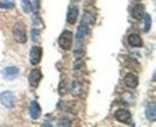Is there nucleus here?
Listing matches in <instances>:
<instances>
[{"label": "nucleus", "mask_w": 156, "mask_h": 127, "mask_svg": "<svg viewBox=\"0 0 156 127\" xmlns=\"http://www.w3.org/2000/svg\"><path fill=\"white\" fill-rule=\"evenodd\" d=\"M143 16H144V6L140 4L135 5V7L132 9V17L137 20H140L143 19Z\"/></svg>", "instance_id": "nucleus-12"}, {"label": "nucleus", "mask_w": 156, "mask_h": 127, "mask_svg": "<svg viewBox=\"0 0 156 127\" xmlns=\"http://www.w3.org/2000/svg\"><path fill=\"white\" fill-rule=\"evenodd\" d=\"M15 4L9 0H0V9H13Z\"/></svg>", "instance_id": "nucleus-19"}, {"label": "nucleus", "mask_w": 156, "mask_h": 127, "mask_svg": "<svg viewBox=\"0 0 156 127\" xmlns=\"http://www.w3.org/2000/svg\"><path fill=\"white\" fill-rule=\"evenodd\" d=\"M143 19H144V31L148 33L150 30V26H151V17H150V15L144 13Z\"/></svg>", "instance_id": "nucleus-18"}, {"label": "nucleus", "mask_w": 156, "mask_h": 127, "mask_svg": "<svg viewBox=\"0 0 156 127\" xmlns=\"http://www.w3.org/2000/svg\"><path fill=\"white\" fill-rule=\"evenodd\" d=\"M1 73H2L5 79H15L20 73V69L16 66H9V67L2 69Z\"/></svg>", "instance_id": "nucleus-7"}, {"label": "nucleus", "mask_w": 156, "mask_h": 127, "mask_svg": "<svg viewBox=\"0 0 156 127\" xmlns=\"http://www.w3.org/2000/svg\"><path fill=\"white\" fill-rule=\"evenodd\" d=\"M82 92H83V85L80 83H78V82H72V84H71V93L73 96H79V95H82Z\"/></svg>", "instance_id": "nucleus-14"}, {"label": "nucleus", "mask_w": 156, "mask_h": 127, "mask_svg": "<svg viewBox=\"0 0 156 127\" xmlns=\"http://www.w3.org/2000/svg\"><path fill=\"white\" fill-rule=\"evenodd\" d=\"M72 41H73V34L70 30H64L59 37V46L64 51H69L72 47Z\"/></svg>", "instance_id": "nucleus-2"}, {"label": "nucleus", "mask_w": 156, "mask_h": 127, "mask_svg": "<svg viewBox=\"0 0 156 127\" xmlns=\"http://www.w3.org/2000/svg\"><path fill=\"white\" fill-rule=\"evenodd\" d=\"M0 102L7 108H12L16 104V96L12 91H2L0 93Z\"/></svg>", "instance_id": "nucleus-3"}, {"label": "nucleus", "mask_w": 156, "mask_h": 127, "mask_svg": "<svg viewBox=\"0 0 156 127\" xmlns=\"http://www.w3.org/2000/svg\"><path fill=\"white\" fill-rule=\"evenodd\" d=\"M132 1H139V0H132Z\"/></svg>", "instance_id": "nucleus-22"}, {"label": "nucleus", "mask_w": 156, "mask_h": 127, "mask_svg": "<svg viewBox=\"0 0 156 127\" xmlns=\"http://www.w3.org/2000/svg\"><path fill=\"white\" fill-rule=\"evenodd\" d=\"M29 114L33 120H37L41 116V107L36 101H31V103L29 106Z\"/></svg>", "instance_id": "nucleus-8"}, {"label": "nucleus", "mask_w": 156, "mask_h": 127, "mask_svg": "<svg viewBox=\"0 0 156 127\" xmlns=\"http://www.w3.org/2000/svg\"><path fill=\"white\" fill-rule=\"evenodd\" d=\"M76 1H79V0H76Z\"/></svg>", "instance_id": "nucleus-23"}, {"label": "nucleus", "mask_w": 156, "mask_h": 127, "mask_svg": "<svg viewBox=\"0 0 156 127\" xmlns=\"http://www.w3.org/2000/svg\"><path fill=\"white\" fill-rule=\"evenodd\" d=\"M67 23L69 24H75L76 20L78 18V7L77 6H71L69 9V12H67Z\"/></svg>", "instance_id": "nucleus-10"}, {"label": "nucleus", "mask_w": 156, "mask_h": 127, "mask_svg": "<svg viewBox=\"0 0 156 127\" xmlns=\"http://www.w3.org/2000/svg\"><path fill=\"white\" fill-rule=\"evenodd\" d=\"M114 118L117 119L119 122L131 125V114L127 109H118L114 114Z\"/></svg>", "instance_id": "nucleus-4"}, {"label": "nucleus", "mask_w": 156, "mask_h": 127, "mask_svg": "<svg viewBox=\"0 0 156 127\" xmlns=\"http://www.w3.org/2000/svg\"><path fill=\"white\" fill-rule=\"evenodd\" d=\"M20 5H22V9H23V11L25 13H30L33 11V5H31V2L29 0H22Z\"/></svg>", "instance_id": "nucleus-17"}, {"label": "nucleus", "mask_w": 156, "mask_h": 127, "mask_svg": "<svg viewBox=\"0 0 156 127\" xmlns=\"http://www.w3.org/2000/svg\"><path fill=\"white\" fill-rule=\"evenodd\" d=\"M93 23H94V16H93V13L85 12V13L83 15L82 24H84V25H90V24H93Z\"/></svg>", "instance_id": "nucleus-16"}, {"label": "nucleus", "mask_w": 156, "mask_h": 127, "mask_svg": "<svg viewBox=\"0 0 156 127\" xmlns=\"http://www.w3.org/2000/svg\"><path fill=\"white\" fill-rule=\"evenodd\" d=\"M66 92V83L65 82H61L60 83V86H59V93L60 95H65Z\"/></svg>", "instance_id": "nucleus-21"}, {"label": "nucleus", "mask_w": 156, "mask_h": 127, "mask_svg": "<svg viewBox=\"0 0 156 127\" xmlns=\"http://www.w3.org/2000/svg\"><path fill=\"white\" fill-rule=\"evenodd\" d=\"M41 58H42V48L39 47V46L33 47L31 51H30V54H29L30 64L31 65H37L41 61Z\"/></svg>", "instance_id": "nucleus-5"}, {"label": "nucleus", "mask_w": 156, "mask_h": 127, "mask_svg": "<svg viewBox=\"0 0 156 127\" xmlns=\"http://www.w3.org/2000/svg\"><path fill=\"white\" fill-rule=\"evenodd\" d=\"M145 116L149 121L154 122L156 119V107L155 104H149L145 109Z\"/></svg>", "instance_id": "nucleus-13"}, {"label": "nucleus", "mask_w": 156, "mask_h": 127, "mask_svg": "<svg viewBox=\"0 0 156 127\" xmlns=\"http://www.w3.org/2000/svg\"><path fill=\"white\" fill-rule=\"evenodd\" d=\"M124 83L127 88H131V89H135L137 85H138V78L137 76H135L133 73H127L124 78Z\"/></svg>", "instance_id": "nucleus-9"}, {"label": "nucleus", "mask_w": 156, "mask_h": 127, "mask_svg": "<svg viewBox=\"0 0 156 127\" xmlns=\"http://www.w3.org/2000/svg\"><path fill=\"white\" fill-rule=\"evenodd\" d=\"M13 37L18 43H25L28 37H27V30H25V25L23 23H16V25L13 26Z\"/></svg>", "instance_id": "nucleus-1"}, {"label": "nucleus", "mask_w": 156, "mask_h": 127, "mask_svg": "<svg viewBox=\"0 0 156 127\" xmlns=\"http://www.w3.org/2000/svg\"><path fill=\"white\" fill-rule=\"evenodd\" d=\"M31 40H33L34 42H37V41L40 40V30L39 29L34 28V29L31 30Z\"/></svg>", "instance_id": "nucleus-20"}, {"label": "nucleus", "mask_w": 156, "mask_h": 127, "mask_svg": "<svg viewBox=\"0 0 156 127\" xmlns=\"http://www.w3.org/2000/svg\"><path fill=\"white\" fill-rule=\"evenodd\" d=\"M41 79H42V73L40 70L37 69H35V70H33L30 74H29V84H30V86L31 88H37V85H39V83L41 82Z\"/></svg>", "instance_id": "nucleus-6"}, {"label": "nucleus", "mask_w": 156, "mask_h": 127, "mask_svg": "<svg viewBox=\"0 0 156 127\" xmlns=\"http://www.w3.org/2000/svg\"><path fill=\"white\" fill-rule=\"evenodd\" d=\"M127 41H129V44L131 46V47H142V44H143V41H142V38L139 35H137V34H131V35H129L127 37Z\"/></svg>", "instance_id": "nucleus-11"}, {"label": "nucleus", "mask_w": 156, "mask_h": 127, "mask_svg": "<svg viewBox=\"0 0 156 127\" xmlns=\"http://www.w3.org/2000/svg\"><path fill=\"white\" fill-rule=\"evenodd\" d=\"M89 33V29H88V26L87 25H84V24H82L79 28H78L77 30V34H76V37H77V40H82L83 37L87 36V34Z\"/></svg>", "instance_id": "nucleus-15"}]
</instances>
